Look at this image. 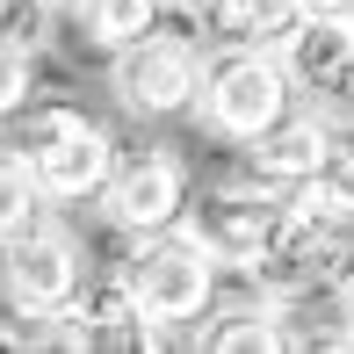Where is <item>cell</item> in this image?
Here are the masks:
<instances>
[{
	"mask_svg": "<svg viewBox=\"0 0 354 354\" xmlns=\"http://www.w3.org/2000/svg\"><path fill=\"white\" fill-rule=\"evenodd\" d=\"M347 29H354V8H347Z\"/></svg>",
	"mask_w": 354,
	"mask_h": 354,
	"instance_id": "obj_22",
	"label": "cell"
},
{
	"mask_svg": "<svg viewBox=\"0 0 354 354\" xmlns=\"http://www.w3.org/2000/svg\"><path fill=\"white\" fill-rule=\"evenodd\" d=\"M80 311H87L94 347H123V354H138V347H159V340H167V326H159V318L131 297V282H123V275L87 282V289H80Z\"/></svg>",
	"mask_w": 354,
	"mask_h": 354,
	"instance_id": "obj_11",
	"label": "cell"
},
{
	"mask_svg": "<svg viewBox=\"0 0 354 354\" xmlns=\"http://www.w3.org/2000/svg\"><path fill=\"white\" fill-rule=\"evenodd\" d=\"M326 145H333V123H326V109H289V116L275 123V131H261L246 145L253 152V181H268V188H282V196H297L304 181L318 174V159H326Z\"/></svg>",
	"mask_w": 354,
	"mask_h": 354,
	"instance_id": "obj_10",
	"label": "cell"
},
{
	"mask_svg": "<svg viewBox=\"0 0 354 354\" xmlns=\"http://www.w3.org/2000/svg\"><path fill=\"white\" fill-rule=\"evenodd\" d=\"M37 102V73H29V51H8L0 44V123H15Z\"/></svg>",
	"mask_w": 354,
	"mask_h": 354,
	"instance_id": "obj_18",
	"label": "cell"
},
{
	"mask_svg": "<svg viewBox=\"0 0 354 354\" xmlns=\"http://www.w3.org/2000/svg\"><path fill=\"white\" fill-rule=\"evenodd\" d=\"M210 354H268V347H289V304L282 297H246V304H224L210 311V326L196 333Z\"/></svg>",
	"mask_w": 354,
	"mask_h": 354,
	"instance_id": "obj_12",
	"label": "cell"
},
{
	"mask_svg": "<svg viewBox=\"0 0 354 354\" xmlns=\"http://www.w3.org/2000/svg\"><path fill=\"white\" fill-rule=\"evenodd\" d=\"M203 44L181 37V29H152V37L123 44L116 58H109V94H116L131 116L159 123V116H181V109H196L203 94Z\"/></svg>",
	"mask_w": 354,
	"mask_h": 354,
	"instance_id": "obj_5",
	"label": "cell"
},
{
	"mask_svg": "<svg viewBox=\"0 0 354 354\" xmlns=\"http://www.w3.org/2000/svg\"><path fill=\"white\" fill-rule=\"evenodd\" d=\"M340 311H347V318H354V275H347V282H340Z\"/></svg>",
	"mask_w": 354,
	"mask_h": 354,
	"instance_id": "obj_21",
	"label": "cell"
},
{
	"mask_svg": "<svg viewBox=\"0 0 354 354\" xmlns=\"http://www.w3.org/2000/svg\"><path fill=\"white\" fill-rule=\"evenodd\" d=\"M181 210H188V167L174 152L145 145V152L116 159V174H109V188H102V217L116 224L123 239L167 232V224H181Z\"/></svg>",
	"mask_w": 354,
	"mask_h": 354,
	"instance_id": "obj_7",
	"label": "cell"
},
{
	"mask_svg": "<svg viewBox=\"0 0 354 354\" xmlns=\"http://www.w3.org/2000/svg\"><path fill=\"white\" fill-rule=\"evenodd\" d=\"M246 275L261 282L268 297L297 304V297H311V289H340V282L354 275V253H347V239H340V224H333V217L304 210V203H282L275 232L261 239V253H253Z\"/></svg>",
	"mask_w": 354,
	"mask_h": 354,
	"instance_id": "obj_4",
	"label": "cell"
},
{
	"mask_svg": "<svg viewBox=\"0 0 354 354\" xmlns=\"http://www.w3.org/2000/svg\"><path fill=\"white\" fill-rule=\"evenodd\" d=\"M354 0H304V15H347Z\"/></svg>",
	"mask_w": 354,
	"mask_h": 354,
	"instance_id": "obj_19",
	"label": "cell"
},
{
	"mask_svg": "<svg viewBox=\"0 0 354 354\" xmlns=\"http://www.w3.org/2000/svg\"><path fill=\"white\" fill-rule=\"evenodd\" d=\"M282 203H289V196H282V188H268V181H232V188H203V196H188L181 224L217 253L224 268H239V275H246L253 253H261V239L275 232Z\"/></svg>",
	"mask_w": 354,
	"mask_h": 354,
	"instance_id": "obj_8",
	"label": "cell"
},
{
	"mask_svg": "<svg viewBox=\"0 0 354 354\" xmlns=\"http://www.w3.org/2000/svg\"><path fill=\"white\" fill-rule=\"evenodd\" d=\"M0 44L37 58L51 44V0H0Z\"/></svg>",
	"mask_w": 354,
	"mask_h": 354,
	"instance_id": "obj_17",
	"label": "cell"
},
{
	"mask_svg": "<svg viewBox=\"0 0 354 354\" xmlns=\"http://www.w3.org/2000/svg\"><path fill=\"white\" fill-rule=\"evenodd\" d=\"M297 109V80H289L282 51L268 44H217L203 58V94H196V116L203 131L224 138V145H253L261 131Z\"/></svg>",
	"mask_w": 354,
	"mask_h": 354,
	"instance_id": "obj_1",
	"label": "cell"
},
{
	"mask_svg": "<svg viewBox=\"0 0 354 354\" xmlns=\"http://www.w3.org/2000/svg\"><path fill=\"white\" fill-rule=\"evenodd\" d=\"M44 210H51V188L37 181V159L0 138V246L22 239V232H37Z\"/></svg>",
	"mask_w": 354,
	"mask_h": 354,
	"instance_id": "obj_13",
	"label": "cell"
},
{
	"mask_svg": "<svg viewBox=\"0 0 354 354\" xmlns=\"http://www.w3.org/2000/svg\"><path fill=\"white\" fill-rule=\"evenodd\" d=\"M8 145L37 159V181L51 188V203H102L109 174H116V138L102 123H87L66 102H29L8 123Z\"/></svg>",
	"mask_w": 354,
	"mask_h": 354,
	"instance_id": "obj_2",
	"label": "cell"
},
{
	"mask_svg": "<svg viewBox=\"0 0 354 354\" xmlns=\"http://www.w3.org/2000/svg\"><path fill=\"white\" fill-rule=\"evenodd\" d=\"M217 268H224V261L188 232V224H167V232L131 239V253H123L116 275L131 282V297H138L167 333H181V326H203V318L217 311Z\"/></svg>",
	"mask_w": 354,
	"mask_h": 354,
	"instance_id": "obj_3",
	"label": "cell"
},
{
	"mask_svg": "<svg viewBox=\"0 0 354 354\" xmlns=\"http://www.w3.org/2000/svg\"><path fill=\"white\" fill-rule=\"evenodd\" d=\"M289 203H304V210H318V217H333V224H354V131H333L318 174Z\"/></svg>",
	"mask_w": 354,
	"mask_h": 354,
	"instance_id": "obj_15",
	"label": "cell"
},
{
	"mask_svg": "<svg viewBox=\"0 0 354 354\" xmlns=\"http://www.w3.org/2000/svg\"><path fill=\"white\" fill-rule=\"evenodd\" d=\"M297 22H304V0H224L210 15L224 44H268V51H282V37Z\"/></svg>",
	"mask_w": 354,
	"mask_h": 354,
	"instance_id": "obj_16",
	"label": "cell"
},
{
	"mask_svg": "<svg viewBox=\"0 0 354 354\" xmlns=\"http://www.w3.org/2000/svg\"><path fill=\"white\" fill-rule=\"evenodd\" d=\"M282 66L297 80V102H311V109L354 102V29H347V15H304L282 37Z\"/></svg>",
	"mask_w": 354,
	"mask_h": 354,
	"instance_id": "obj_9",
	"label": "cell"
},
{
	"mask_svg": "<svg viewBox=\"0 0 354 354\" xmlns=\"http://www.w3.org/2000/svg\"><path fill=\"white\" fill-rule=\"evenodd\" d=\"M80 289H87V253H80L73 232L37 224V232H22V239L0 246V297H8V311L22 318V326L80 304Z\"/></svg>",
	"mask_w": 354,
	"mask_h": 354,
	"instance_id": "obj_6",
	"label": "cell"
},
{
	"mask_svg": "<svg viewBox=\"0 0 354 354\" xmlns=\"http://www.w3.org/2000/svg\"><path fill=\"white\" fill-rule=\"evenodd\" d=\"M174 8H188V15H203V22H210V15L224 8V0H174Z\"/></svg>",
	"mask_w": 354,
	"mask_h": 354,
	"instance_id": "obj_20",
	"label": "cell"
},
{
	"mask_svg": "<svg viewBox=\"0 0 354 354\" xmlns=\"http://www.w3.org/2000/svg\"><path fill=\"white\" fill-rule=\"evenodd\" d=\"M159 15H167V0H80V37H87L94 51H109V58H116L123 44L152 37V29H159Z\"/></svg>",
	"mask_w": 354,
	"mask_h": 354,
	"instance_id": "obj_14",
	"label": "cell"
}]
</instances>
